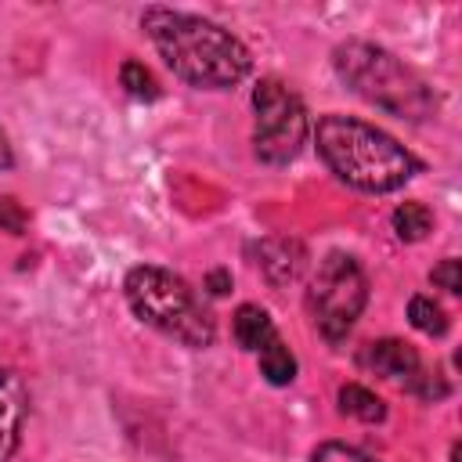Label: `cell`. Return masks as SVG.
I'll return each mask as SVG.
<instances>
[{"instance_id":"6da1fadb","label":"cell","mask_w":462,"mask_h":462,"mask_svg":"<svg viewBox=\"0 0 462 462\" xmlns=\"http://www.w3.org/2000/svg\"><path fill=\"white\" fill-rule=\"evenodd\" d=\"M141 29L155 43L159 58L180 79L202 90L235 87L238 79H245L253 65L242 40L202 14H188L173 7H148L141 14Z\"/></svg>"},{"instance_id":"7a4b0ae2","label":"cell","mask_w":462,"mask_h":462,"mask_svg":"<svg viewBox=\"0 0 462 462\" xmlns=\"http://www.w3.org/2000/svg\"><path fill=\"white\" fill-rule=\"evenodd\" d=\"M314 141L328 170L357 191H397L422 170V162L397 137L354 116H321L314 126Z\"/></svg>"},{"instance_id":"3957f363","label":"cell","mask_w":462,"mask_h":462,"mask_svg":"<svg viewBox=\"0 0 462 462\" xmlns=\"http://www.w3.org/2000/svg\"><path fill=\"white\" fill-rule=\"evenodd\" d=\"M332 69L339 76V83H346L361 101L408 119V123H422L433 119L440 101L433 94V87L393 51L368 43V40H343L332 51Z\"/></svg>"},{"instance_id":"277c9868","label":"cell","mask_w":462,"mask_h":462,"mask_svg":"<svg viewBox=\"0 0 462 462\" xmlns=\"http://www.w3.org/2000/svg\"><path fill=\"white\" fill-rule=\"evenodd\" d=\"M123 292H126L130 310L155 332H162L191 350H202L213 343L217 321L180 274L155 267V263H141L126 274Z\"/></svg>"},{"instance_id":"5b68a950","label":"cell","mask_w":462,"mask_h":462,"mask_svg":"<svg viewBox=\"0 0 462 462\" xmlns=\"http://www.w3.org/2000/svg\"><path fill=\"white\" fill-rule=\"evenodd\" d=\"M368 303V278L350 253H328L307 289V310L328 343L346 339Z\"/></svg>"},{"instance_id":"8992f818","label":"cell","mask_w":462,"mask_h":462,"mask_svg":"<svg viewBox=\"0 0 462 462\" xmlns=\"http://www.w3.org/2000/svg\"><path fill=\"white\" fill-rule=\"evenodd\" d=\"M253 152L260 162L267 166H285L300 155L303 141H307V108L300 101V94L267 76L256 83L253 90Z\"/></svg>"},{"instance_id":"52a82bcc","label":"cell","mask_w":462,"mask_h":462,"mask_svg":"<svg viewBox=\"0 0 462 462\" xmlns=\"http://www.w3.org/2000/svg\"><path fill=\"white\" fill-rule=\"evenodd\" d=\"M361 361L375 375H386V379L404 383V386H415V379L422 375V361H419L415 346L404 343V339H375V343H368Z\"/></svg>"},{"instance_id":"ba28073f","label":"cell","mask_w":462,"mask_h":462,"mask_svg":"<svg viewBox=\"0 0 462 462\" xmlns=\"http://www.w3.org/2000/svg\"><path fill=\"white\" fill-rule=\"evenodd\" d=\"M256 263H260V274L274 285V289H285L292 285L303 267H307V249L296 242V238H263L256 245Z\"/></svg>"},{"instance_id":"9c48e42d","label":"cell","mask_w":462,"mask_h":462,"mask_svg":"<svg viewBox=\"0 0 462 462\" xmlns=\"http://www.w3.org/2000/svg\"><path fill=\"white\" fill-rule=\"evenodd\" d=\"M25 386L22 379L0 365V462H7L18 448V437H22V422H25Z\"/></svg>"},{"instance_id":"30bf717a","label":"cell","mask_w":462,"mask_h":462,"mask_svg":"<svg viewBox=\"0 0 462 462\" xmlns=\"http://www.w3.org/2000/svg\"><path fill=\"white\" fill-rule=\"evenodd\" d=\"M231 332H235L238 346H242V350H253V354H260L271 339H278L271 314H267L263 307H256V303H242V307L235 310V318H231Z\"/></svg>"},{"instance_id":"8fae6325","label":"cell","mask_w":462,"mask_h":462,"mask_svg":"<svg viewBox=\"0 0 462 462\" xmlns=\"http://www.w3.org/2000/svg\"><path fill=\"white\" fill-rule=\"evenodd\" d=\"M339 411L343 415H354L361 422H383L386 419V404L361 383H346L339 386Z\"/></svg>"},{"instance_id":"7c38bea8","label":"cell","mask_w":462,"mask_h":462,"mask_svg":"<svg viewBox=\"0 0 462 462\" xmlns=\"http://www.w3.org/2000/svg\"><path fill=\"white\" fill-rule=\"evenodd\" d=\"M256 357H260V372L271 386H289L296 379V357L289 354V346L282 339H271Z\"/></svg>"},{"instance_id":"4fadbf2b","label":"cell","mask_w":462,"mask_h":462,"mask_svg":"<svg viewBox=\"0 0 462 462\" xmlns=\"http://www.w3.org/2000/svg\"><path fill=\"white\" fill-rule=\"evenodd\" d=\"M433 227V213L422 202H401L393 209V231L401 242H422Z\"/></svg>"},{"instance_id":"5bb4252c","label":"cell","mask_w":462,"mask_h":462,"mask_svg":"<svg viewBox=\"0 0 462 462\" xmlns=\"http://www.w3.org/2000/svg\"><path fill=\"white\" fill-rule=\"evenodd\" d=\"M408 321L426 332V336H444L448 332V314L440 303H433L430 296H411L408 300Z\"/></svg>"},{"instance_id":"9a60e30c","label":"cell","mask_w":462,"mask_h":462,"mask_svg":"<svg viewBox=\"0 0 462 462\" xmlns=\"http://www.w3.org/2000/svg\"><path fill=\"white\" fill-rule=\"evenodd\" d=\"M119 83L126 87L130 97H144V101L159 97V83H155V76H152L141 61H134V58L119 65Z\"/></svg>"},{"instance_id":"2e32d148","label":"cell","mask_w":462,"mask_h":462,"mask_svg":"<svg viewBox=\"0 0 462 462\" xmlns=\"http://www.w3.org/2000/svg\"><path fill=\"white\" fill-rule=\"evenodd\" d=\"M310 462H375V458H372V455H365V451H357V448H350V444L325 440V444H318V448H314Z\"/></svg>"},{"instance_id":"e0dca14e","label":"cell","mask_w":462,"mask_h":462,"mask_svg":"<svg viewBox=\"0 0 462 462\" xmlns=\"http://www.w3.org/2000/svg\"><path fill=\"white\" fill-rule=\"evenodd\" d=\"M25 224H29V213L22 209V202L11 199V195H0V231H7V235H22Z\"/></svg>"},{"instance_id":"ac0fdd59","label":"cell","mask_w":462,"mask_h":462,"mask_svg":"<svg viewBox=\"0 0 462 462\" xmlns=\"http://www.w3.org/2000/svg\"><path fill=\"white\" fill-rule=\"evenodd\" d=\"M430 282H433V285H440L444 292H462V263H458L455 256H444V260L433 267Z\"/></svg>"},{"instance_id":"d6986e66","label":"cell","mask_w":462,"mask_h":462,"mask_svg":"<svg viewBox=\"0 0 462 462\" xmlns=\"http://www.w3.org/2000/svg\"><path fill=\"white\" fill-rule=\"evenodd\" d=\"M206 285H209L213 296H224V292L231 289V274H227V271H209V274H206Z\"/></svg>"},{"instance_id":"ffe728a7","label":"cell","mask_w":462,"mask_h":462,"mask_svg":"<svg viewBox=\"0 0 462 462\" xmlns=\"http://www.w3.org/2000/svg\"><path fill=\"white\" fill-rule=\"evenodd\" d=\"M14 162V152H11V141H7V134L0 130V170H7Z\"/></svg>"}]
</instances>
